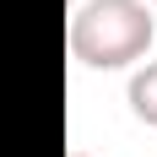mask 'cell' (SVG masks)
Returning <instances> with one entry per match:
<instances>
[{"label": "cell", "mask_w": 157, "mask_h": 157, "mask_svg": "<svg viewBox=\"0 0 157 157\" xmlns=\"http://www.w3.org/2000/svg\"><path fill=\"white\" fill-rule=\"evenodd\" d=\"M130 109L141 125H157V60H141L130 71Z\"/></svg>", "instance_id": "obj_2"}, {"label": "cell", "mask_w": 157, "mask_h": 157, "mask_svg": "<svg viewBox=\"0 0 157 157\" xmlns=\"http://www.w3.org/2000/svg\"><path fill=\"white\" fill-rule=\"evenodd\" d=\"M157 38L146 0H81L71 11V54L92 71L141 65Z\"/></svg>", "instance_id": "obj_1"}, {"label": "cell", "mask_w": 157, "mask_h": 157, "mask_svg": "<svg viewBox=\"0 0 157 157\" xmlns=\"http://www.w3.org/2000/svg\"><path fill=\"white\" fill-rule=\"evenodd\" d=\"M146 6H157V0H146Z\"/></svg>", "instance_id": "obj_4"}, {"label": "cell", "mask_w": 157, "mask_h": 157, "mask_svg": "<svg viewBox=\"0 0 157 157\" xmlns=\"http://www.w3.org/2000/svg\"><path fill=\"white\" fill-rule=\"evenodd\" d=\"M71 157H92V152H71Z\"/></svg>", "instance_id": "obj_3"}]
</instances>
